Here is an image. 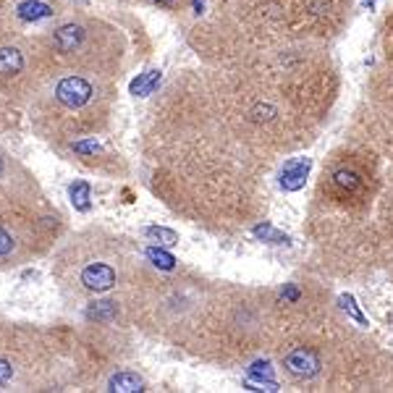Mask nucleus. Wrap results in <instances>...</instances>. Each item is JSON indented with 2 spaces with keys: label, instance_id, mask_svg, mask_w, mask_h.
I'll list each match as a JSON object with an SVG mask.
<instances>
[{
  "label": "nucleus",
  "instance_id": "3",
  "mask_svg": "<svg viewBox=\"0 0 393 393\" xmlns=\"http://www.w3.org/2000/svg\"><path fill=\"white\" fill-rule=\"evenodd\" d=\"M63 236V215L37 176L0 144V270L45 257Z\"/></svg>",
  "mask_w": 393,
  "mask_h": 393
},
{
  "label": "nucleus",
  "instance_id": "9",
  "mask_svg": "<svg viewBox=\"0 0 393 393\" xmlns=\"http://www.w3.org/2000/svg\"><path fill=\"white\" fill-rule=\"evenodd\" d=\"M11 3H13V0H0V16H3V13H8Z\"/></svg>",
  "mask_w": 393,
  "mask_h": 393
},
{
  "label": "nucleus",
  "instance_id": "8",
  "mask_svg": "<svg viewBox=\"0 0 393 393\" xmlns=\"http://www.w3.org/2000/svg\"><path fill=\"white\" fill-rule=\"evenodd\" d=\"M304 173H307V163H297V166H291V173L283 176V186H286V189H299V186H302V179H304Z\"/></svg>",
  "mask_w": 393,
  "mask_h": 393
},
{
  "label": "nucleus",
  "instance_id": "1",
  "mask_svg": "<svg viewBox=\"0 0 393 393\" xmlns=\"http://www.w3.org/2000/svg\"><path fill=\"white\" fill-rule=\"evenodd\" d=\"M35 40V73L26 100V119L58 150L95 139L116 105L119 66L50 50Z\"/></svg>",
  "mask_w": 393,
  "mask_h": 393
},
{
  "label": "nucleus",
  "instance_id": "7",
  "mask_svg": "<svg viewBox=\"0 0 393 393\" xmlns=\"http://www.w3.org/2000/svg\"><path fill=\"white\" fill-rule=\"evenodd\" d=\"M107 385H110V391H142V378L137 375V372H116V375H110V381H107Z\"/></svg>",
  "mask_w": 393,
  "mask_h": 393
},
{
  "label": "nucleus",
  "instance_id": "4",
  "mask_svg": "<svg viewBox=\"0 0 393 393\" xmlns=\"http://www.w3.org/2000/svg\"><path fill=\"white\" fill-rule=\"evenodd\" d=\"M84 344L63 328L0 322V391H60L82 372Z\"/></svg>",
  "mask_w": 393,
  "mask_h": 393
},
{
  "label": "nucleus",
  "instance_id": "10",
  "mask_svg": "<svg viewBox=\"0 0 393 393\" xmlns=\"http://www.w3.org/2000/svg\"><path fill=\"white\" fill-rule=\"evenodd\" d=\"M147 3H157V6H173L176 0H147Z\"/></svg>",
  "mask_w": 393,
  "mask_h": 393
},
{
  "label": "nucleus",
  "instance_id": "6",
  "mask_svg": "<svg viewBox=\"0 0 393 393\" xmlns=\"http://www.w3.org/2000/svg\"><path fill=\"white\" fill-rule=\"evenodd\" d=\"M283 367H286V372H291L294 378H310V375H315L317 367H320V359H317V354H315L312 349L299 346V349H291L286 357H283Z\"/></svg>",
  "mask_w": 393,
  "mask_h": 393
},
{
  "label": "nucleus",
  "instance_id": "5",
  "mask_svg": "<svg viewBox=\"0 0 393 393\" xmlns=\"http://www.w3.org/2000/svg\"><path fill=\"white\" fill-rule=\"evenodd\" d=\"M35 73V40L0 16V137L21 126Z\"/></svg>",
  "mask_w": 393,
  "mask_h": 393
},
{
  "label": "nucleus",
  "instance_id": "2",
  "mask_svg": "<svg viewBox=\"0 0 393 393\" xmlns=\"http://www.w3.org/2000/svg\"><path fill=\"white\" fill-rule=\"evenodd\" d=\"M50 273L60 297L73 307H84L89 320L103 325L126 312L123 302L142 268L121 236L103 228H84L55 252Z\"/></svg>",
  "mask_w": 393,
  "mask_h": 393
}]
</instances>
